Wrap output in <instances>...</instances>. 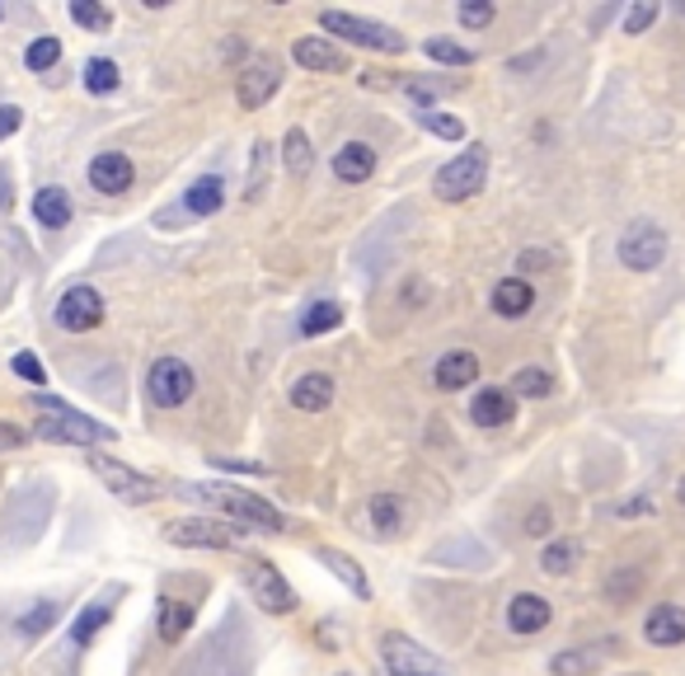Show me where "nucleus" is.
<instances>
[{"instance_id": "f257e3e1", "label": "nucleus", "mask_w": 685, "mask_h": 676, "mask_svg": "<svg viewBox=\"0 0 685 676\" xmlns=\"http://www.w3.org/2000/svg\"><path fill=\"white\" fill-rule=\"evenodd\" d=\"M179 494L221 508L230 522H240L244 531L249 526H254V531H287V517L277 512L268 498H259V494H249V489H226V484H207V489H202V484H183Z\"/></svg>"}, {"instance_id": "f03ea898", "label": "nucleus", "mask_w": 685, "mask_h": 676, "mask_svg": "<svg viewBox=\"0 0 685 676\" xmlns=\"http://www.w3.org/2000/svg\"><path fill=\"white\" fill-rule=\"evenodd\" d=\"M43 408V418L34 423V432L43 437V442H71V447H99V442H113V428L99 418H89V414H75L71 404H61V400H48V395H38L34 400Z\"/></svg>"}, {"instance_id": "7ed1b4c3", "label": "nucleus", "mask_w": 685, "mask_h": 676, "mask_svg": "<svg viewBox=\"0 0 685 676\" xmlns=\"http://www.w3.org/2000/svg\"><path fill=\"white\" fill-rule=\"evenodd\" d=\"M320 28L334 38H348L352 47H366V52H409V38L399 34V28L381 24V20H366V14H352V10H324L320 14Z\"/></svg>"}, {"instance_id": "20e7f679", "label": "nucleus", "mask_w": 685, "mask_h": 676, "mask_svg": "<svg viewBox=\"0 0 685 676\" xmlns=\"http://www.w3.org/2000/svg\"><path fill=\"white\" fill-rule=\"evenodd\" d=\"M489 183V146H479V141H470L456 161H446L437 169V179H432V188H437L442 202H470L484 193Z\"/></svg>"}, {"instance_id": "39448f33", "label": "nucleus", "mask_w": 685, "mask_h": 676, "mask_svg": "<svg viewBox=\"0 0 685 676\" xmlns=\"http://www.w3.org/2000/svg\"><path fill=\"white\" fill-rule=\"evenodd\" d=\"M85 465L99 475V484L113 498H122V502H132V508H142V502H155L160 498V484H155L151 475H142V470H132V465H122V461H113V455H104V451H89L85 455Z\"/></svg>"}, {"instance_id": "423d86ee", "label": "nucleus", "mask_w": 685, "mask_h": 676, "mask_svg": "<svg viewBox=\"0 0 685 676\" xmlns=\"http://www.w3.org/2000/svg\"><path fill=\"white\" fill-rule=\"evenodd\" d=\"M193 390H197V376H193V367H189L183 357H155V361H151V371H146V395H151L155 408H179V404H189Z\"/></svg>"}, {"instance_id": "0eeeda50", "label": "nucleus", "mask_w": 685, "mask_h": 676, "mask_svg": "<svg viewBox=\"0 0 685 676\" xmlns=\"http://www.w3.org/2000/svg\"><path fill=\"white\" fill-rule=\"evenodd\" d=\"M666 259V230L658 222H629L620 235V263L629 273H652Z\"/></svg>"}, {"instance_id": "6e6552de", "label": "nucleus", "mask_w": 685, "mask_h": 676, "mask_svg": "<svg viewBox=\"0 0 685 676\" xmlns=\"http://www.w3.org/2000/svg\"><path fill=\"white\" fill-rule=\"evenodd\" d=\"M165 541L179 549H240L244 526H226V522H212V517H189V522H169Z\"/></svg>"}, {"instance_id": "1a4fd4ad", "label": "nucleus", "mask_w": 685, "mask_h": 676, "mask_svg": "<svg viewBox=\"0 0 685 676\" xmlns=\"http://www.w3.org/2000/svg\"><path fill=\"white\" fill-rule=\"evenodd\" d=\"M244 578H249V596L268 610V616H291L296 610V588L287 583L283 573H277V564H268V559H249L244 564Z\"/></svg>"}, {"instance_id": "9d476101", "label": "nucleus", "mask_w": 685, "mask_h": 676, "mask_svg": "<svg viewBox=\"0 0 685 676\" xmlns=\"http://www.w3.org/2000/svg\"><path fill=\"white\" fill-rule=\"evenodd\" d=\"M381 663L390 667V676H450L442 657H432L409 635H395V630L381 635Z\"/></svg>"}, {"instance_id": "9b49d317", "label": "nucleus", "mask_w": 685, "mask_h": 676, "mask_svg": "<svg viewBox=\"0 0 685 676\" xmlns=\"http://www.w3.org/2000/svg\"><path fill=\"white\" fill-rule=\"evenodd\" d=\"M57 324L67 334H89L104 324V296L95 287H67L57 301Z\"/></svg>"}, {"instance_id": "f8f14e48", "label": "nucleus", "mask_w": 685, "mask_h": 676, "mask_svg": "<svg viewBox=\"0 0 685 676\" xmlns=\"http://www.w3.org/2000/svg\"><path fill=\"white\" fill-rule=\"evenodd\" d=\"M277 85H283V67H277L273 57H259V61H249V67L240 71L236 99H240V108H263L277 94Z\"/></svg>"}, {"instance_id": "ddd939ff", "label": "nucleus", "mask_w": 685, "mask_h": 676, "mask_svg": "<svg viewBox=\"0 0 685 676\" xmlns=\"http://www.w3.org/2000/svg\"><path fill=\"white\" fill-rule=\"evenodd\" d=\"M132 183H136V165L122 151H99L95 161H89V188H99V193L118 198V193H128Z\"/></svg>"}, {"instance_id": "4468645a", "label": "nucleus", "mask_w": 685, "mask_h": 676, "mask_svg": "<svg viewBox=\"0 0 685 676\" xmlns=\"http://www.w3.org/2000/svg\"><path fill=\"white\" fill-rule=\"evenodd\" d=\"M432 381H437V390H446V395H456V390L474 386L479 381V357L470 348H450L437 357V367H432Z\"/></svg>"}, {"instance_id": "2eb2a0df", "label": "nucleus", "mask_w": 685, "mask_h": 676, "mask_svg": "<svg viewBox=\"0 0 685 676\" xmlns=\"http://www.w3.org/2000/svg\"><path fill=\"white\" fill-rule=\"evenodd\" d=\"M512 414H517V400H512V390H503V386H484V390H479V395L470 400L474 428H507Z\"/></svg>"}, {"instance_id": "dca6fc26", "label": "nucleus", "mask_w": 685, "mask_h": 676, "mask_svg": "<svg viewBox=\"0 0 685 676\" xmlns=\"http://www.w3.org/2000/svg\"><path fill=\"white\" fill-rule=\"evenodd\" d=\"M334 175L342 183H366L376 175V146L371 141H342L334 151Z\"/></svg>"}, {"instance_id": "f3484780", "label": "nucleus", "mask_w": 685, "mask_h": 676, "mask_svg": "<svg viewBox=\"0 0 685 676\" xmlns=\"http://www.w3.org/2000/svg\"><path fill=\"white\" fill-rule=\"evenodd\" d=\"M550 602H544V596H536V592H517L507 602V630L512 635H540L544 625H550Z\"/></svg>"}, {"instance_id": "a211bd4d", "label": "nucleus", "mask_w": 685, "mask_h": 676, "mask_svg": "<svg viewBox=\"0 0 685 676\" xmlns=\"http://www.w3.org/2000/svg\"><path fill=\"white\" fill-rule=\"evenodd\" d=\"M315 559L329 569L342 588H348L357 602H371V583H366V573H362V564H357L352 555H342V549H334V545H315Z\"/></svg>"}, {"instance_id": "6ab92c4d", "label": "nucleus", "mask_w": 685, "mask_h": 676, "mask_svg": "<svg viewBox=\"0 0 685 676\" xmlns=\"http://www.w3.org/2000/svg\"><path fill=\"white\" fill-rule=\"evenodd\" d=\"M644 635L648 643H658V649H676V643H685V606H652L648 620H644Z\"/></svg>"}, {"instance_id": "aec40b11", "label": "nucleus", "mask_w": 685, "mask_h": 676, "mask_svg": "<svg viewBox=\"0 0 685 676\" xmlns=\"http://www.w3.org/2000/svg\"><path fill=\"white\" fill-rule=\"evenodd\" d=\"M291 404L301 408V414H324V408L334 404V376H329V371H305V376H296Z\"/></svg>"}, {"instance_id": "412c9836", "label": "nucleus", "mask_w": 685, "mask_h": 676, "mask_svg": "<svg viewBox=\"0 0 685 676\" xmlns=\"http://www.w3.org/2000/svg\"><path fill=\"white\" fill-rule=\"evenodd\" d=\"M193 620H197V606L193 602H183V596H160V610H155V630H160L165 643H179L183 635L193 630Z\"/></svg>"}, {"instance_id": "4be33fe9", "label": "nucleus", "mask_w": 685, "mask_h": 676, "mask_svg": "<svg viewBox=\"0 0 685 676\" xmlns=\"http://www.w3.org/2000/svg\"><path fill=\"white\" fill-rule=\"evenodd\" d=\"M531 306H536V287L526 277H503L493 287V310L503 320H521V316H531Z\"/></svg>"}, {"instance_id": "5701e85b", "label": "nucleus", "mask_w": 685, "mask_h": 676, "mask_svg": "<svg viewBox=\"0 0 685 676\" xmlns=\"http://www.w3.org/2000/svg\"><path fill=\"white\" fill-rule=\"evenodd\" d=\"M291 57L301 61L305 71H342V67H348V57H342L329 38H296Z\"/></svg>"}, {"instance_id": "b1692460", "label": "nucleus", "mask_w": 685, "mask_h": 676, "mask_svg": "<svg viewBox=\"0 0 685 676\" xmlns=\"http://www.w3.org/2000/svg\"><path fill=\"white\" fill-rule=\"evenodd\" d=\"M34 222L38 226H48V230H61V226H71V193L67 188H38L34 193Z\"/></svg>"}, {"instance_id": "393cba45", "label": "nucleus", "mask_w": 685, "mask_h": 676, "mask_svg": "<svg viewBox=\"0 0 685 676\" xmlns=\"http://www.w3.org/2000/svg\"><path fill=\"white\" fill-rule=\"evenodd\" d=\"M221 207H226V179L221 175H202L189 193H183V212H193V216H212Z\"/></svg>"}, {"instance_id": "a878e982", "label": "nucleus", "mask_w": 685, "mask_h": 676, "mask_svg": "<svg viewBox=\"0 0 685 676\" xmlns=\"http://www.w3.org/2000/svg\"><path fill=\"white\" fill-rule=\"evenodd\" d=\"M601 657H605V643H591V649H564V653H554L550 676H591L601 667Z\"/></svg>"}, {"instance_id": "bb28decb", "label": "nucleus", "mask_w": 685, "mask_h": 676, "mask_svg": "<svg viewBox=\"0 0 685 676\" xmlns=\"http://www.w3.org/2000/svg\"><path fill=\"white\" fill-rule=\"evenodd\" d=\"M113 620V602H108V596H99V602H89L81 616H75V625H71V643L75 649H89V639H95L104 625Z\"/></svg>"}, {"instance_id": "cd10ccee", "label": "nucleus", "mask_w": 685, "mask_h": 676, "mask_svg": "<svg viewBox=\"0 0 685 676\" xmlns=\"http://www.w3.org/2000/svg\"><path fill=\"white\" fill-rule=\"evenodd\" d=\"M283 165H287V175L291 179H305L310 169H315V151H310V137L301 128H291L283 137Z\"/></svg>"}, {"instance_id": "c85d7f7f", "label": "nucleus", "mask_w": 685, "mask_h": 676, "mask_svg": "<svg viewBox=\"0 0 685 676\" xmlns=\"http://www.w3.org/2000/svg\"><path fill=\"white\" fill-rule=\"evenodd\" d=\"M57 620H61V606L57 602H38V606H28L24 616L14 620V635H20V639H43Z\"/></svg>"}, {"instance_id": "c756f323", "label": "nucleus", "mask_w": 685, "mask_h": 676, "mask_svg": "<svg viewBox=\"0 0 685 676\" xmlns=\"http://www.w3.org/2000/svg\"><path fill=\"white\" fill-rule=\"evenodd\" d=\"M366 512H371V526H376L381 536H390V531L404 526V498L399 494H376L366 502Z\"/></svg>"}, {"instance_id": "7c9ffc66", "label": "nucleus", "mask_w": 685, "mask_h": 676, "mask_svg": "<svg viewBox=\"0 0 685 676\" xmlns=\"http://www.w3.org/2000/svg\"><path fill=\"white\" fill-rule=\"evenodd\" d=\"M338 324H342L338 301H315V306H305V316H301V334L320 339V334H329V329H338Z\"/></svg>"}, {"instance_id": "2f4dec72", "label": "nucleus", "mask_w": 685, "mask_h": 676, "mask_svg": "<svg viewBox=\"0 0 685 676\" xmlns=\"http://www.w3.org/2000/svg\"><path fill=\"white\" fill-rule=\"evenodd\" d=\"M554 390V376L544 371V367H521L517 376H512V400H544Z\"/></svg>"}, {"instance_id": "473e14b6", "label": "nucleus", "mask_w": 685, "mask_h": 676, "mask_svg": "<svg viewBox=\"0 0 685 676\" xmlns=\"http://www.w3.org/2000/svg\"><path fill=\"white\" fill-rule=\"evenodd\" d=\"M118 85H122L118 61H108V57H89L85 61V90L89 94H113Z\"/></svg>"}, {"instance_id": "72a5a7b5", "label": "nucleus", "mask_w": 685, "mask_h": 676, "mask_svg": "<svg viewBox=\"0 0 685 676\" xmlns=\"http://www.w3.org/2000/svg\"><path fill=\"white\" fill-rule=\"evenodd\" d=\"M423 52L432 57V61H442V67H474V52L465 43H456V38H428L423 43Z\"/></svg>"}, {"instance_id": "f704fd0d", "label": "nucleus", "mask_w": 685, "mask_h": 676, "mask_svg": "<svg viewBox=\"0 0 685 676\" xmlns=\"http://www.w3.org/2000/svg\"><path fill=\"white\" fill-rule=\"evenodd\" d=\"M418 128L442 137V141H465V122L456 114H442V108H423V114H418Z\"/></svg>"}, {"instance_id": "c9c22d12", "label": "nucleus", "mask_w": 685, "mask_h": 676, "mask_svg": "<svg viewBox=\"0 0 685 676\" xmlns=\"http://www.w3.org/2000/svg\"><path fill=\"white\" fill-rule=\"evenodd\" d=\"M61 61V38H52V34H43V38H34L24 47V67L28 71H52Z\"/></svg>"}, {"instance_id": "e433bc0d", "label": "nucleus", "mask_w": 685, "mask_h": 676, "mask_svg": "<svg viewBox=\"0 0 685 676\" xmlns=\"http://www.w3.org/2000/svg\"><path fill=\"white\" fill-rule=\"evenodd\" d=\"M71 20L75 24H81V28H95V34H104V28L108 24H113V14H108L104 5H99V0H71Z\"/></svg>"}, {"instance_id": "4c0bfd02", "label": "nucleus", "mask_w": 685, "mask_h": 676, "mask_svg": "<svg viewBox=\"0 0 685 676\" xmlns=\"http://www.w3.org/2000/svg\"><path fill=\"white\" fill-rule=\"evenodd\" d=\"M10 371L20 376L24 386H48V367H43L38 353H14V357H10Z\"/></svg>"}, {"instance_id": "58836bf2", "label": "nucleus", "mask_w": 685, "mask_h": 676, "mask_svg": "<svg viewBox=\"0 0 685 676\" xmlns=\"http://www.w3.org/2000/svg\"><path fill=\"white\" fill-rule=\"evenodd\" d=\"M658 14H662L658 0H634L629 14H625V34H644V28L658 24Z\"/></svg>"}, {"instance_id": "ea45409f", "label": "nucleus", "mask_w": 685, "mask_h": 676, "mask_svg": "<svg viewBox=\"0 0 685 676\" xmlns=\"http://www.w3.org/2000/svg\"><path fill=\"white\" fill-rule=\"evenodd\" d=\"M573 559H578V545H573V541H554L550 549H544V559H540V564H544V573H554V578H558V573H568V569H573Z\"/></svg>"}, {"instance_id": "a19ab883", "label": "nucleus", "mask_w": 685, "mask_h": 676, "mask_svg": "<svg viewBox=\"0 0 685 676\" xmlns=\"http://www.w3.org/2000/svg\"><path fill=\"white\" fill-rule=\"evenodd\" d=\"M460 24L465 28H489L493 24V14H497V5H493V0H460Z\"/></svg>"}, {"instance_id": "79ce46f5", "label": "nucleus", "mask_w": 685, "mask_h": 676, "mask_svg": "<svg viewBox=\"0 0 685 676\" xmlns=\"http://www.w3.org/2000/svg\"><path fill=\"white\" fill-rule=\"evenodd\" d=\"M268 155H273V146H268V141H259V146H254V179H249V198L263 193V179H268Z\"/></svg>"}, {"instance_id": "37998d69", "label": "nucleus", "mask_w": 685, "mask_h": 676, "mask_svg": "<svg viewBox=\"0 0 685 676\" xmlns=\"http://www.w3.org/2000/svg\"><path fill=\"white\" fill-rule=\"evenodd\" d=\"M550 531H554V517H550V508H531V512H526V536H550Z\"/></svg>"}, {"instance_id": "c03bdc74", "label": "nucleus", "mask_w": 685, "mask_h": 676, "mask_svg": "<svg viewBox=\"0 0 685 676\" xmlns=\"http://www.w3.org/2000/svg\"><path fill=\"white\" fill-rule=\"evenodd\" d=\"M634 588H638V573H634V569H629V573H620V578L611 573V583H605V592H611L615 602H625V596H629Z\"/></svg>"}, {"instance_id": "a18cd8bd", "label": "nucleus", "mask_w": 685, "mask_h": 676, "mask_svg": "<svg viewBox=\"0 0 685 676\" xmlns=\"http://www.w3.org/2000/svg\"><path fill=\"white\" fill-rule=\"evenodd\" d=\"M20 122H24V114H20V108H14V104H0V141L20 132Z\"/></svg>"}, {"instance_id": "49530a36", "label": "nucleus", "mask_w": 685, "mask_h": 676, "mask_svg": "<svg viewBox=\"0 0 685 676\" xmlns=\"http://www.w3.org/2000/svg\"><path fill=\"white\" fill-rule=\"evenodd\" d=\"M24 428H14V423H0V451H20L24 447Z\"/></svg>"}, {"instance_id": "de8ad7c7", "label": "nucleus", "mask_w": 685, "mask_h": 676, "mask_svg": "<svg viewBox=\"0 0 685 676\" xmlns=\"http://www.w3.org/2000/svg\"><path fill=\"white\" fill-rule=\"evenodd\" d=\"M212 465H216V470H236V475H263L259 461H226V455H216Z\"/></svg>"}, {"instance_id": "09e8293b", "label": "nucleus", "mask_w": 685, "mask_h": 676, "mask_svg": "<svg viewBox=\"0 0 685 676\" xmlns=\"http://www.w3.org/2000/svg\"><path fill=\"white\" fill-rule=\"evenodd\" d=\"M517 269H521V273H540V269H544V254H536V249H526V254L517 259Z\"/></svg>"}, {"instance_id": "8fccbe9b", "label": "nucleus", "mask_w": 685, "mask_h": 676, "mask_svg": "<svg viewBox=\"0 0 685 676\" xmlns=\"http://www.w3.org/2000/svg\"><path fill=\"white\" fill-rule=\"evenodd\" d=\"M10 202H14V193H10V175H5V169H0V212H5Z\"/></svg>"}, {"instance_id": "3c124183", "label": "nucleus", "mask_w": 685, "mask_h": 676, "mask_svg": "<svg viewBox=\"0 0 685 676\" xmlns=\"http://www.w3.org/2000/svg\"><path fill=\"white\" fill-rule=\"evenodd\" d=\"M648 508H652L648 498H634V502H625V508H620V512H648Z\"/></svg>"}, {"instance_id": "603ef678", "label": "nucleus", "mask_w": 685, "mask_h": 676, "mask_svg": "<svg viewBox=\"0 0 685 676\" xmlns=\"http://www.w3.org/2000/svg\"><path fill=\"white\" fill-rule=\"evenodd\" d=\"M676 498H681V502H685V475H681V484H676Z\"/></svg>"}, {"instance_id": "864d4df0", "label": "nucleus", "mask_w": 685, "mask_h": 676, "mask_svg": "<svg viewBox=\"0 0 685 676\" xmlns=\"http://www.w3.org/2000/svg\"><path fill=\"white\" fill-rule=\"evenodd\" d=\"M629 676H644V672H629Z\"/></svg>"}, {"instance_id": "5fc2aeb1", "label": "nucleus", "mask_w": 685, "mask_h": 676, "mask_svg": "<svg viewBox=\"0 0 685 676\" xmlns=\"http://www.w3.org/2000/svg\"><path fill=\"white\" fill-rule=\"evenodd\" d=\"M338 676H352V672H338Z\"/></svg>"}, {"instance_id": "6e6d98bb", "label": "nucleus", "mask_w": 685, "mask_h": 676, "mask_svg": "<svg viewBox=\"0 0 685 676\" xmlns=\"http://www.w3.org/2000/svg\"><path fill=\"white\" fill-rule=\"evenodd\" d=\"M0 20H5V10H0Z\"/></svg>"}]
</instances>
